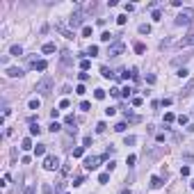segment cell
<instances>
[{"label": "cell", "mask_w": 194, "mask_h": 194, "mask_svg": "<svg viewBox=\"0 0 194 194\" xmlns=\"http://www.w3.org/2000/svg\"><path fill=\"white\" fill-rule=\"evenodd\" d=\"M57 130H62V126H60L57 121H53V123H50V133H57Z\"/></svg>", "instance_id": "cell-28"}, {"label": "cell", "mask_w": 194, "mask_h": 194, "mask_svg": "<svg viewBox=\"0 0 194 194\" xmlns=\"http://www.w3.org/2000/svg\"><path fill=\"white\" fill-rule=\"evenodd\" d=\"M126 21H128V19H126V16H123V14H121V16H116V23H119V25H123V23H126Z\"/></svg>", "instance_id": "cell-43"}, {"label": "cell", "mask_w": 194, "mask_h": 194, "mask_svg": "<svg viewBox=\"0 0 194 194\" xmlns=\"http://www.w3.org/2000/svg\"><path fill=\"white\" fill-rule=\"evenodd\" d=\"M62 187H64V183H57V185H55V194H60V192H62Z\"/></svg>", "instance_id": "cell-52"}, {"label": "cell", "mask_w": 194, "mask_h": 194, "mask_svg": "<svg viewBox=\"0 0 194 194\" xmlns=\"http://www.w3.org/2000/svg\"><path fill=\"white\" fill-rule=\"evenodd\" d=\"M130 94H133V89H130V87H123V89H121V96H130Z\"/></svg>", "instance_id": "cell-33"}, {"label": "cell", "mask_w": 194, "mask_h": 194, "mask_svg": "<svg viewBox=\"0 0 194 194\" xmlns=\"http://www.w3.org/2000/svg\"><path fill=\"white\" fill-rule=\"evenodd\" d=\"M126 162H128V167H133V164L137 162V158H135V155H128V160H126Z\"/></svg>", "instance_id": "cell-38"}, {"label": "cell", "mask_w": 194, "mask_h": 194, "mask_svg": "<svg viewBox=\"0 0 194 194\" xmlns=\"http://www.w3.org/2000/svg\"><path fill=\"white\" fill-rule=\"evenodd\" d=\"M30 110H39V101H37V98H32V101H30Z\"/></svg>", "instance_id": "cell-36"}, {"label": "cell", "mask_w": 194, "mask_h": 194, "mask_svg": "<svg viewBox=\"0 0 194 194\" xmlns=\"http://www.w3.org/2000/svg\"><path fill=\"white\" fill-rule=\"evenodd\" d=\"M44 194H53V190H50L48 185H44Z\"/></svg>", "instance_id": "cell-53"}, {"label": "cell", "mask_w": 194, "mask_h": 194, "mask_svg": "<svg viewBox=\"0 0 194 194\" xmlns=\"http://www.w3.org/2000/svg\"><path fill=\"white\" fill-rule=\"evenodd\" d=\"M142 103H144V101H142V98H139V96H135V98H133V105H135V108H139V105H142Z\"/></svg>", "instance_id": "cell-37"}, {"label": "cell", "mask_w": 194, "mask_h": 194, "mask_svg": "<svg viewBox=\"0 0 194 194\" xmlns=\"http://www.w3.org/2000/svg\"><path fill=\"white\" fill-rule=\"evenodd\" d=\"M44 153H46V144H37V146H34V155H37V158H41Z\"/></svg>", "instance_id": "cell-13"}, {"label": "cell", "mask_w": 194, "mask_h": 194, "mask_svg": "<svg viewBox=\"0 0 194 194\" xmlns=\"http://www.w3.org/2000/svg\"><path fill=\"white\" fill-rule=\"evenodd\" d=\"M25 194H34V185H30V187H27V190H25Z\"/></svg>", "instance_id": "cell-54"}, {"label": "cell", "mask_w": 194, "mask_h": 194, "mask_svg": "<svg viewBox=\"0 0 194 194\" xmlns=\"http://www.w3.org/2000/svg\"><path fill=\"white\" fill-rule=\"evenodd\" d=\"M44 169H46V171H55V169H60V160H57L55 155H46L44 158Z\"/></svg>", "instance_id": "cell-4"}, {"label": "cell", "mask_w": 194, "mask_h": 194, "mask_svg": "<svg viewBox=\"0 0 194 194\" xmlns=\"http://www.w3.org/2000/svg\"><path fill=\"white\" fill-rule=\"evenodd\" d=\"M85 91H87V89H85V85H78V87H75V94H80V96H82Z\"/></svg>", "instance_id": "cell-40"}, {"label": "cell", "mask_w": 194, "mask_h": 194, "mask_svg": "<svg viewBox=\"0 0 194 194\" xmlns=\"http://www.w3.org/2000/svg\"><path fill=\"white\" fill-rule=\"evenodd\" d=\"M39 133H41L39 123H30V135H39Z\"/></svg>", "instance_id": "cell-24"}, {"label": "cell", "mask_w": 194, "mask_h": 194, "mask_svg": "<svg viewBox=\"0 0 194 194\" xmlns=\"http://www.w3.org/2000/svg\"><path fill=\"white\" fill-rule=\"evenodd\" d=\"M110 94H112V96H116V98H119V96H121V89H116V87H114V89H110Z\"/></svg>", "instance_id": "cell-47"}, {"label": "cell", "mask_w": 194, "mask_h": 194, "mask_svg": "<svg viewBox=\"0 0 194 194\" xmlns=\"http://www.w3.org/2000/svg\"><path fill=\"white\" fill-rule=\"evenodd\" d=\"M41 50H44L46 55H50V53H55V50H57V46H55V44H44V48H41Z\"/></svg>", "instance_id": "cell-14"}, {"label": "cell", "mask_w": 194, "mask_h": 194, "mask_svg": "<svg viewBox=\"0 0 194 194\" xmlns=\"http://www.w3.org/2000/svg\"><path fill=\"white\" fill-rule=\"evenodd\" d=\"M176 75H178V78H187L190 71H187V69H178V73H176Z\"/></svg>", "instance_id": "cell-31"}, {"label": "cell", "mask_w": 194, "mask_h": 194, "mask_svg": "<svg viewBox=\"0 0 194 194\" xmlns=\"http://www.w3.org/2000/svg\"><path fill=\"white\" fill-rule=\"evenodd\" d=\"M32 66L37 69V71H46V69H48V62H46V60H39V62H34Z\"/></svg>", "instance_id": "cell-11"}, {"label": "cell", "mask_w": 194, "mask_h": 194, "mask_svg": "<svg viewBox=\"0 0 194 194\" xmlns=\"http://www.w3.org/2000/svg\"><path fill=\"white\" fill-rule=\"evenodd\" d=\"M91 34H94V27H89V25L82 27V37H91Z\"/></svg>", "instance_id": "cell-25"}, {"label": "cell", "mask_w": 194, "mask_h": 194, "mask_svg": "<svg viewBox=\"0 0 194 194\" xmlns=\"http://www.w3.org/2000/svg\"><path fill=\"white\" fill-rule=\"evenodd\" d=\"M98 164H101V155H89V158H85V169H87V171H94Z\"/></svg>", "instance_id": "cell-6"}, {"label": "cell", "mask_w": 194, "mask_h": 194, "mask_svg": "<svg viewBox=\"0 0 194 194\" xmlns=\"http://www.w3.org/2000/svg\"><path fill=\"white\" fill-rule=\"evenodd\" d=\"M55 30L62 34V37H66V39H73L75 34H73V30H69L66 25H62V23H55Z\"/></svg>", "instance_id": "cell-7"}, {"label": "cell", "mask_w": 194, "mask_h": 194, "mask_svg": "<svg viewBox=\"0 0 194 194\" xmlns=\"http://www.w3.org/2000/svg\"><path fill=\"white\" fill-rule=\"evenodd\" d=\"M192 89H194V80H190V82L185 85V89H183V96H190V94H192Z\"/></svg>", "instance_id": "cell-18"}, {"label": "cell", "mask_w": 194, "mask_h": 194, "mask_svg": "<svg viewBox=\"0 0 194 194\" xmlns=\"http://www.w3.org/2000/svg\"><path fill=\"white\" fill-rule=\"evenodd\" d=\"M194 44V32L192 34H187V37L183 39V41H178V46H180V48H185V46H192Z\"/></svg>", "instance_id": "cell-10"}, {"label": "cell", "mask_w": 194, "mask_h": 194, "mask_svg": "<svg viewBox=\"0 0 194 194\" xmlns=\"http://www.w3.org/2000/svg\"><path fill=\"white\" fill-rule=\"evenodd\" d=\"M9 55L21 57V55H23V48H21V46H11V48H9Z\"/></svg>", "instance_id": "cell-12"}, {"label": "cell", "mask_w": 194, "mask_h": 194, "mask_svg": "<svg viewBox=\"0 0 194 194\" xmlns=\"http://www.w3.org/2000/svg\"><path fill=\"white\" fill-rule=\"evenodd\" d=\"M135 142H137V137H135V135H126V137H123V144H126V146H133Z\"/></svg>", "instance_id": "cell-16"}, {"label": "cell", "mask_w": 194, "mask_h": 194, "mask_svg": "<svg viewBox=\"0 0 194 194\" xmlns=\"http://www.w3.org/2000/svg\"><path fill=\"white\" fill-rule=\"evenodd\" d=\"M7 75H9V78H21L23 71H21L19 66H11V69H7Z\"/></svg>", "instance_id": "cell-9"}, {"label": "cell", "mask_w": 194, "mask_h": 194, "mask_svg": "<svg viewBox=\"0 0 194 194\" xmlns=\"http://www.w3.org/2000/svg\"><path fill=\"white\" fill-rule=\"evenodd\" d=\"M71 155H73V158H82V155H85V146H78V149H73Z\"/></svg>", "instance_id": "cell-20"}, {"label": "cell", "mask_w": 194, "mask_h": 194, "mask_svg": "<svg viewBox=\"0 0 194 194\" xmlns=\"http://www.w3.org/2000/svg\"><path fill=\"white\" fill-rule=\"evenodd\" d=\"M176 119V116H174V112H167V114H164V121H167V123H171Z\"/></svg>", "instance_id": "cell-35"}, {"label": "cell", "mask_w": 194, "mask_h": 194, "mask_svg": "<svg viewBox=\"0 0 194 194\" xmlns=\"http://www.w3.org/2000/svg\"><path fill=\"white\" fill-rule=\"evenodd\" d=\"M190 187H192V190H194V178H192V180H190Z\"/></svg>", "instance_id": "cell-55"}, {"label": "cell", "mask_w": 194, "mask_h": 194, "mask_svg": "<svg viewBox=\"0 0 194 194\" xmlns=\"http://www.w3.org/2000/svg\"><path fill=\"white\" fill-rule=\"evenodd\" d=\"M151 16H153V21H160V19H162V14H160L158 9H153V14H151Z\"/></svg>", "instance_id": "cell-39"}, {"label": "cell", "mask_w": 194, "mask_h": 194, "mask_svg": "<svg viewBox=\"0 0 194 194\" xmlns=\"http://www.w3.org/2000/svg\"><path fill=\"white\" fill-rule=\"evenodd\" d=\"M178 123H180V126H185V123H187V116L180 114V116H178Z\"/></svg>", "instance_id": "cell-46"}, {"label": "cell", "mask_w": 194, "mask_h": 194, "mask_svg": "<svg viewBox=\"0 0 194 194\" xmlns=\"http://www.w3.org/2000/svg\"><path fill=\"white\" fill-rule=\"evenodd\" d=\"M114 130H116V133H123V130H126V123H123V121H121V123H116Z\"/></svg>", "instance_id": "cell-32"}, {"label": "cell", "mask_w": 194, "mask_h": 194, "mask_svg": "<svg viewBox=\"0 0 194 194\" xmlns=\"http://www.w3.org/2000/svg\"><path fill=\"white\" fill-rule=\"evenodd\" d=\"M94 98H96V101H103L105 98V89H96L94 91Z\"/></svg>", "instance_id": "cell-23"}, {"label": "cell", "mask_w": 194, "mask_h": 194, "mask_svg": "<svg viewBox=\"0 0 194 194\" xmlns=\"http://www.w3.org/2000/svg\"><path fill=\"white\" fill-rule=\"evenodd\" d=\"M53 85H55V80H53L50 75H44V78L37 82V87H34V89H37L41 96H48V94L53 91Z\"/></svg>", "instance_id": "cell-2"}, {"label": "cell", "mask_w": 194, "mask_h": 194, "mask_svg": "<svg viewBox=\"0 0 194 194\" xmlns=\"http://www.w3.org/2000/svg\"><path fill=\"white\" fill-rule=\"evenodd\" d=\"M82 146H85V149H87V146H91V137H85V139H82Z\"/></svg>", "instance_id": "cell-44"}, {"label": "cell", "mask_w": 194, "mask_h": 194, "mask_svg": "<svg viewBox=\"0 0 194 194\" xmlns=\"http://www.w3.org/2000/svg\"><path fill=\"white\" fill-rule=\"evenodd\" d=\"M144 50H146V48H144V44H139V41H137V44H135V53H139V55H142Z\"/></svg>", "instance_id": "cell-30"}, {"label": "cell", "mask_w": 194, "mask_h": 194, "mask_svg": "<svg viewBox=\"0 0 194 194\" xmlns=\"http://www.w3.org/2000/svg\"><path fill=\"white\" fill-rule=\"evenodd\" d=\"M192 21H194V9L185 7V9H180V14L174 19V25H178V27H183V25H192Z\"/></svg>", "instance_id": "cell-1"}, {"label": "cell", "mask_w": 194, "mask_h": 194, "mask_svg": "<svg viewBox=\"0 0 194 194\" xmlns=\"http://www.w3.org/2000/svg\"><path fill=\"white\" fill-rule=\"evenodd\" d=\"M180 176H190V167H183V169H180Z\"/></svg>", "instance_id": "cell-50"}, {"label": "cell", "mask_w": 194, "mask_h": 194, "mask_svg": "<svg viewBox=\"0 0 194 194\" xmlns=\"http://www.w3.org/2000/svg\"><path fill=\"white\" fill-rule=\"evenodd\" d=\"M160 105H164V108H169V105H171V98H162V101H160Z\"/></svg>", "instance_id": "cell-42"}, {"label": "cell", "mask_w": 194, "mask_h": 194, "mask_svg": "<svg viewBox=\"0 0 194 194\" xmlns=\"http://www.w3.org/2000/svg\"><path fill=\"white\" fill-rule=\"evenodd\" d=\"M112 39H114V34H112V32H103V34H101V41H105V44H110Z\"/></svg>", "instance_id": "cell-19"}, {"label": "cell", "mask_w": 194, "mask_h": 194, "mask_svg": "<svg viewBox=\"0 0 194 194\" xmlns=\"http://www.w3.org/2000/svg\"><path fill=\"white\" fill-rule=\"evenodd\" d=\"M146 82H149V85H153V82H155V75H153V73L146 75Z\"/></svg>", "instance_id": "cell-48"}, {"label": "cell", "mask_w": 194, "mask_h": 194, "mask_svg": "<svg viewBox=\"0 0 194 194\" xmlns=\"http://www.w3.org/2000/svg\"><path fill=\"white\" fill-rule=\"evenodd\" d=\"M139 34H151V25H139Z\"/></svg>", "instance_id": "cell-26"}, {"label": "cell", "mask_w": 194, "mask_h": 194, "mask_svg": "<svg viewBox=\"0 0 194 194\" xmlns=\"http://www.w3.org/2000/svg\"><path fill=\"white\" fill-rule=\"evenodd\" d=\"M62 64H66V66L71 64V53H66V50L62 53Z\"/></svg>", "instance_id": "cell-21"}, {"label": "cell", "mask_w": 194, "mask_h": 194, "mask_svg": "<svg viewBox=\"0 0 194 194\" xmlns=\"http://www.w3.org/2000/svg\"><path fill=\"white\" fill-rule=\"evenodd\" d=\"M60 108H62V110H66V108H69V101H66V98H64V101H60Z\"/></svg>", "instance_id": "cell-51"}, {"label": "cell", "mask_w": 194, "mask_h": 194, "mask_svg": "<svg viewBox=\"0 0 194 194\" xmlns=\"http://www.w3.org/2000/svg\"><path fill=\"white\" fill-rule=\"evenodd\" d=\"M21 149H23V151H30V149H32V139H30V137H25V139L21 142Z\"/></svg>", "instance_id": "cell-17"}, {"label": "cell", "mask_w": 194, "mask_h": 194, "mask_svg": "<svg viewBox=\"0 0 194 194\" xmlns=\"http://www.w3.org/2000/svg\"><path fill=\"white\" fill-rule=\"evenodd\" d=\"M82 23H85V14H82V9H75L69 19V25H71V30H78V27H85Z\"/></svg>", "instance_id": "cell-3"}, {"label": "cell", "mask_w": 194, "mask_h": 194, "mask_svg": "<svg viewBox=\"0 0 194 194\" xmlns=\"http://www.w3.org/2000/svg\"><path fill=\"white\" fill-rule=\"evenodd\" d=\"M108 180H110V174H101V176H98V183H108Z\"/></svg>", "instance_id": "cell-29"}, {"label": "cell", "mask_w": 194, "mask_h": 194, "mask_svg": "<svg viewBox=\"0 0 194 194\" xmlns=\"http://www.w3.org/2000/svg\"><path fill=\"white\" fill-rule=\"evenodd\" d=\"M89 66H91V62L87 60V57H82V60H80V69H82V71H87Z\"/></svg>", "instance_id": "cell-22"}, {"label": "cell", "mask_w": 194, "mask_h": 194, "mask_svg": "<svg viewBox=\"0 0 194 194\" xmlns=\"http://www.w3.org/2000/svg\"><path fill=\"white\" fill-rule=\"evenodd\" d=\"M87 55H91V57H94V55H98V46H91V48L87 50Z\"/></svg>", "instance_id": "cell-34"}, {"label": "cell", "mask_w": 194, "mask_h": 194, "mask_svg": "<svg viewBox=\"0 0 194 194\" xmlns=\"http://www.w3.org/2000/svg\"><path fill=\"white\" fill-rule=\"evenodd\" d=\"M105 128H108V126H105V123L101 121V123H98V126H96V133H105Z\"/></svg>", "instance_id": "cell-41"}, {"label": "cell", "mask_w": 194, "mask_h": 194, "mask_svg": "<svg viewBox=\"0 0 194 194\" xmlns=\"http://www.w3.org/2000/svg\"><path fill=\"white\" fill-rule=\"evenodd\" d=\"M78 78H80V82H85V80H87V78H89V75H87V73H85V71H82V73H78Z\"/></svg>", "instance_id": "cell-49"}, {"label": "cell", "mask_w": 194, "mask_h": 194, "mask_svg": "<svg viewBox=\"0 0 194 194\" xmlns=\"http://www.w3.org/2000/svg\"><path fill=\"white\" fill-rule=\"evenodd\" d=\"M101 73H103V78H108V80H110V78H116V73H112L108 66H101Z\"/></svg>", "instance_id": "cell-15"}, {"label": "cell", "mask_w": 194, "mask_h": 194, "mask_svg": "<svg viewBox=\"0 0 194 194\" xmlns=\"http://www.w3.org/2000/svg\"><path fill=\"white\" fill-rule=\"evenodd\" d=\"M123 50H126V44H123V41H114V44L108 48V55L110 57H116V55H121Z\"/></svg>", "instance_id": "cell-5"}, {"label": "cell", "mask_w": 194, "mask_h": 194, "mask_svg": "<svg viewBox=\"0 0 194 194\" xmlns=\"http://www.w3.org/2000/svg\"><path fill=\"white\" fill-rule=\"evenodd\" d=\"M80 110H82V112H87V110H91V103H89V101H82V103H80Z\"/></svg>", "instance_id": "cell-27"}, {"label": "cell", "mask_w": 194, "mask_h": 194, "mask_svg": "<svg viewBox=\"0 0 194 194\" xmlns=\"http://www.w3.org/2000/svg\"><path fill=\"white\" fill-rule=\"evenodd\" d=\"M82 183H85V178H82V176H78V178H75V183H73V185H75V187H80Z\"/></svg>", "instance_id": "cell-45"}, {"label": "cell", "mask_w": 194, "mask_h": 194, "mask_svg": "<svg viewBox=\"0 0 194 194\" xmlns=\"http://www.w3.org/2000/svg\"><path fill=\"white\" fill-rule=\"evenodd\" d=\"M162 185H164V180L160 178V176H153V178H151V187H153V190H160Z\"/></svg>", "instance_id": "cell-8"}]
</instances>
